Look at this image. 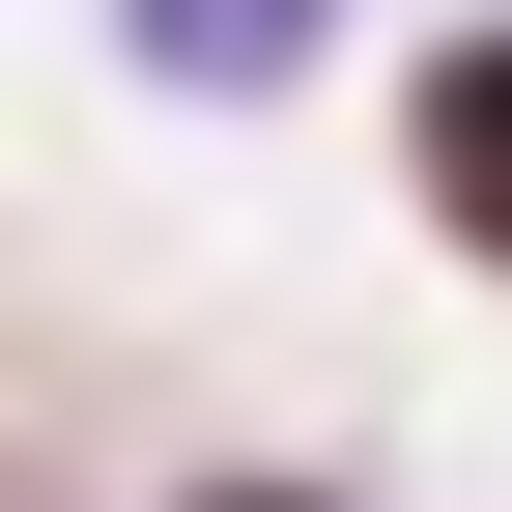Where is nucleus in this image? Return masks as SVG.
<instances>
[{"mask_svg": "<svg viewBox=\"0 0 512 512\" xmlns=\"http://www.w3.org/2000/svg\"><path fill=\"white\" fill-rule=\"evenodd\" d=\"M285 29H313V0H143V57H200V86H256Z\"/></svg>", "mask_w": 512, "mask_h": 512, "instance_id": "f03ea898", "label": "nucleus"}, {"mask_svg": "<svg viewBox=\"0 0 512 512\" xmlns=\"http://www.w3.org/2000/svg\"><path fill=\"white\" fill-rule=\"evenodd\" d=\"M399 143H427V200L512 256V29H484V57H427V114H399Z\"/></svg>", "mask_w": 512, "mask_h": 512, "instance_id": "f257e3e1", "label": "nucleus"}]
</instances>
